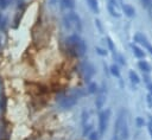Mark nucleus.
<instances>
[{
    "instance_id": "obj_1",
    "label": "nucleus",
    "mask_w": 152,
    "mask_h": 140,
    "mask_svg": "<svg viewBox=\"0 0 152 140\" xmlns=\"http://www.w3.org/2000/svg\"><path fill=\"white\" fill-rule=\"evenodd\" d=\"M66 45L69 46V50L76 55V56H82L84 55L86 50H87V46H86V43L77 36V34H72L70 37H68L66 39Z\"/></svg>"
},
{
    "instance_id": "obj_2",
    "label": "nucleus",
    "mask_w": 152,
    "mask_h": 140,
    "mask_svg": "<svg viewBox=\"0 0 152 140\" xmlns=\"http://www.w3.org/2000/svg\"><path fill=\"white\" fill-rule=\"evenodd\" d=\"M65 25L70 28L71 26H74L78 32L82 30V24H81V19L80 17L75 13V12H70L68 13V15L65 17Z\"/></svg>"
},
{
    "instance_id": "obj_3",
    "label": "nucleus",
    "mask_w": 152,
    "mask_h": 140,
    "mask_svg": "<svg viewBox=\"0 0 152 140\" xmlns=\"http://www.w3.org/2000/svg\"><path fill=\"white\" fill-rule=\"evenodd\" d=\"M125 120V113L124 110H121L118 115V119L115 121V125H114V133H113V139L112 140H119L120 139V131H121V126H122V122Z\"/></svg>"
},
{
    "instance_id": "obj_4",
    "label": "nucleus",
    "mask_w": 152,
    "mask_h": 140,
    "mask_svg": "<svg viewBox=\"0 0 152 140\" xmlns=\"http://www.w3.org/2000/svg\"><path fill=\"white\" fill-rule=\"evenodd\" d=\"M109 114H110V110H109V109H107V110H104V112H102V113L100 114V119H99V127H100L99 129H100V134H103L104 131H106Z\"/></svg>"
},
{
    "instance_id": "obj_5",
    "label": "nucleus",
    "mask_w": 152,
    "mask_h": 140,
    "mask_svg": "<svg viewBox=\"0 0 152 140\" xmlns=\"http://www.w3.org/2000/svg\"><path fill=\"white\" fill-rule=\"evenodd\" d=\"M77 98H78V97L72 93L71 95H69V96H66V97L62 98V101H61V106H62L63 108H71L72 106H75V104H76Z\"/></svg>"
},
{
    "instance_id": "obj_6",
    "label": "nucleus",
    "mask_w": 152,
    "mask_h": 140,
    "mask_svg": "<svg viewBox=\"0 0 152 140\" xmlns=\"http://www.w3.org/2000/svg\"><path fill=\"white\" fill-rule=\"evenodd\" d=\"M81 69H82V74H83V76H84L86 81L88 82V81L91 78V76L94 75V68H93V65L87 62V63H83V64L81 65Z\"/></svg>"
},
{
    "instance_id": "obj_7",
    "label": "nucleus",
    "mask_w": 152,
    "mask_h": 140,
    "mask_svg": "<svg viewBox=\"0 0 152 140\" xmlns=\"http://www.w3.org/2000/svg\"><path fill=\"white\" fill-rule=\"evenodd\" d=\"M134 40L135 42H138L139 44H141V45H144L146 49H147V51H150V53L152 55V45L147 42V39L142 36V34H140V33H137L135 36H134Z\"/></svg>"
},
{
    "instance_id": "obj_8",
    "label": "nucleus",
    "mask_w": 152,
    "mask_h": 140,
    "mask_svg": "<svg viewBox=\"0 0 152 140\" xmlns=\"http://www.w3.org/2000/svg\"><path fill=\"white\" fill-rule=\"evenodd\" d=\"M128 138V128H127V122L126 120H124L122 126H121V131H120V139L126 140Z\"/></svg>"
},
{
    "instance_id": "obj_9",
    "label": "nucleus",
    "mask_w": 152,
    "mask_h": 140,
    "mask_svg": "<svg viewBox=\"0 0 152 140\" xmlns=\"http://www.w3.org/2000/svg\"><path fill=\"white\" fill-rule=\"evenodd\" d=\"M138 66L140 68V70L142 71V72H150L151 71V66L148 65V63L147 62H145V61H140L139 63H138Z\"/></svg>"
},
{
    "instance_id": "obj_10",
    "label": "nucleus",
    "mask_w": 152,
    "mask_h": 140,
    "mask_svg": "<svg viewBox=\"0 0 152 140\" xmlns=\"http://www.w3.org/2000/svg\"><path fill=\"white\" fill-rule=\"evenodd\" d=\"M122 9H124V12H125V14L127 17H133L134 13H135L134 8L132 6H129V5H122Z\"/></svg>"
},
{
    "instance_id": "obj_11",
    "label": "nucleus",
    "mask_w": 152,
    "mask_h": 140,
    "mask_svg": "<svg viewBox=\"0 0 152 140\" xmlns=\"http://www.w3.org/2000/svg\"><path fill=\"white\" fill-rule=\"evenodd\" d=\"M132 51H133L134 56H137L138 58H144L145 57V52L141 49H139L137 45H132Z\"/></svg>"
},
{
    "instance_id": "obj_12",
    "label": "nucleus",
    "mask_w": 152,
    "mask_h": 140,
    "mask_svg": "<svg viewBox=\"0 0 152 140\" xmlns=\"http://www.w3.org/2000/svg\"><path fill=\"white\" fill-rule=\"evenodd\" d=\"M104 101H106V95H104V93H101L99 95V97L96 98V108L97 109H101L102 106H103V103H104Z\"/></svg>"
},
{
    "instance_id": "obj_13",
    "label": "nucleus",
    "mask_w": 152,
    "mask_h": 140,
    "mask_svg": "<svg viewBox=\"0 0 152 140\" xmlns=\"http://www.w3.org/2000/svg\"><path fill=\"white\" fill-rule=\"evenodd\" d=\"M115 7H116V6H113L112 4H108V11H109L110 15H112V17H116V18H118V17H120V13L115 9Z\"/></svg>"
},
{
    "instance_id": "obj_14",
    "label": "nucleus",
    "mask_w": 152,
    "mask_h": 140,
    "mask_svg": "<svg viewBox=\"0 0 152 140\" xmlns=\"http://www.w3.org/2000/svg\"><path fill=\"white\" fill-rule=\"evenodd\" d=\"M88 1V5H89V7L95 12V13H97L99 12V7H97V0H87Z\"/></svg>"
},
{
    "instance_id": "obj_15",
    "label": "nucleus",
    "mask_w": 152,
    "mask_h": 140,
    "mask_svg": "<svg viewBox=\"0 0 152 140\" xmlns=\"http://www.w3.org/2000/svg\"><path fill=\"white\" fill-rule=\"evenodd\" d=\"M129 79H131L133 83H139V82H140L139 76H138L134 71H129Z\"/></svg>"
},
{
    "instance_id": "obj_16",
    "label": "nucleus",
    "mask_w": 152,
    "mask_h": 140,
    "mask_svg": "<svg viewBox=\"0 0 152 140\" xmlns=\"http://www.w3.org/2000/svg\"><path fill=\"white\" fill-rule=\"evenodd\" d=\"M62 4L66 8H72L74 7V0H62Z\"/></svg>"
},
{
    "instance_id": "obj_17",
    "label": "nucleus",
    "mask_w": 152,
    "mask_h": 140,
    "mask_svg": "<svg viewBox=\"0 0 152 140\" xmlns=\"http://www.w3.org/2000/svg\"><path fill=\"white\" fill-rule=\"evenodd\" d=\"M110 72H112L113 75H115L116 77H120V72H119V68H118L116 65H112V66H110Z\"/></svg>"
},
{
    "instance_id": "obj_18",
    "label": "nucleus",
    "mask_w": 152,
    "mask_h": 140,
    "mask_svg": "<svg viewBox=\"0 0 152 140\" xmlns=\"http://www.w3.org/2000/svg\"><path fill=\"white\" fill-rule=\"evenodd\" d=\"M96 90H97V85L95 83H90L89 87H88V91L89 93H95Z\"/></svg>"
},
{
    "instance_id": "obj_19",
    "label": "nucleus",
    "mask_w": 152,
    "mask_h": 140,
    "mask_svg": "<svg viewBox=\"0 0 152 140\" xmlns=\"http://www.w3.org/2000/svg\"><path fill=\"white\" fill-rule=\"evenodd\" d=\"M135 123H137L138 127H142V126L145 125V121H144L142 117H137V119H135Z\"/></svg>"
},
{
    "instance_id": "obj_20",
    "label": "nucleus",
    "mask_w": 152,
    "mask_h": 140,
    "mask_svg": "<svg viewBox=\"0 0 152 140\" xmlns=\"http://www.w3.org/2000/svg\"><path fill=\"white\" fill-rule=\"evenodd\" d=\"M90 129H91V126H90V125H84V128H83V135H84V136L88 135L89 132H90Z\"/></svg>"
},
{
    "instance_id": "obj_21",
    "label": "nucleus",
    "mask_w": 152,
    "mask_h": 140,
    "mask_svg": "<svg viewBox=\"0 0 152 140\" xmlns=\"http://www.w3.org/2000/svg\"><path fill=\"white\" fill-rule=\"evenodd\" d=\"M89 139H90V140H99V133L91 132L90 135H89Z\"/></svg>"
},
{
    "instance_id": "obj_22",
    "label": "nucleus",
    "mask_w": 152,
    "mask_h": 140,
    "mask_svg": "<svg viewBox=\"0 0 152 140\" xmlns=\"http://www.w3.org/2000/svg\"><path fill=\"white\" fill-rule=\"evenodd\" d=\"M96 52H97L99 55H101V56H106V55H107V51L103 50V49H101V47H96Z\"/></svg>"
},
{
    "instance_id": "obj_23",
    "label": "nucleus",
    "mask_w": 152,
    "mask_h": 140,
    "mask_svg": "<svg viewBox=\"0 0 152 140\" xmlns=\"http://www.w3.org/2000/svg\"><path fill=\"white\" fill-rule=\"evenodd\" d=\"M107 44H108V46H109V49L110 50H115V47H114V44H113V42H112V39L110 38H107Z\"/></svg>"
},
{
    "instance_id": "obj_24",
    "label": "nucleus",
    "mask_w": 152,
    "mask_h": 140,
    "mask_svg": "<svg viewBox=\"0 0 152 140\" xmlns=\"http://www.w3.org/2000/svg\"><path fill=\"white\" fill-rule=\"evenodd\" d=\"M8 2H10V0H0V7L1 8H5L8 5Z\"/></svg>"
},
{
    "instance_id": "obj_25",
    "label": "nucleus",
    "mask_w": 152,
    "mask_h": 140,
    "mask_svg": "<svg viewBox=\"0 0 152 140\" xmlns=\"http://www.w3.org/2000/svg\"><path fill=\"white\" fill-rule=\"evenodd\" d=\"M146 100H147L148 107H150V108H152V95H151V94H148V95H147V97H146Z\"/></svg>"
},
{
    "instance_id": "obj_26",
    "label": "nucleus",
    "mask_w": 152,
    "mask_h": 140,
    "mask_svg": "<svg viewBox=\"0 0 152 140\" xmlns=\"http://www.w3.org/2000/svg\"><path fill=\"white\" fill-rule=\"evenodd\" d=\"M146 74H147V72H145V75H142V77H144V81H145V82H147V83H148V81H150V79H148V76H147V75H146Z\"/></svg>"
},
{
    "instance_id": "obj_27",
    "label": "nucleus",
    "mask_w": 152,
    "mask_h": 140,
    "mask_svg": "<svg viewBox=\"0 0 152 140\" xmlns=\"http://www.w3.org/2000/svg\"><path fill=\"white\" fill-rule=\"evenodd\" d=\"M148 133H150L151 139H152V125H148Z\"/></svg>"
},
{
    "instance_id": "obj_28",
    "label": "nucleus",
    "mask_w": 152,
    "mask_h": 140,
    "mask_svg": "<svg viewBox=\"0 0 152 140\" xmlns=\"http://www.w3.org/2000/svg\"><path fill=\"white\" fill-rule=\"evenodd\" d=\"M147 88H148V91H150V94L152 95V83H150V84L147 85Z\"/></svg>"
},
{
    "instance_id": "obj_29",
    "label": "nucleus",
    "mask_w": 152,
    "mask_h": 140,
    "mask_svg": "<svg viewBox=\"0 0 152 140\" xmlns=\"http://www.w3.org/2000/svg\"><path fill=\"white\" fill-rule=\"evenodd\" d=\"M56 1H57V0H51V4H55Z\"/></svg>"
},
{
    "instance_id": "obj_30",
    "label": "nucleus",
    "mask_w": 152,
    "mask_h": 140,
    "mask_svg": "<svg viewBox=\"0 0 152 140\" xmlns=\"http://www.w3.org/2000/svg\"><path fill=\"white\" fill-rule=\"evenodd\" d=\"M0 21H1V17H0Z\"/></svg>"
}]
</instances>
